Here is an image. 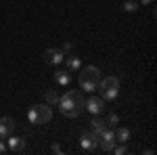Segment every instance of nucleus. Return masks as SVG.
Segmentation results:
<instances>
[{
    "mask_svg": "<svg viewBox=\"0 0 157 155\" xmlns=\"http://www.w3.org/2000/svg\"><path fill=\"white\" fill-rule=\"evenodd\" d=\"M27 119L34 126H44V124H48L52 119V111H50L48 105H34L27 111Z\"/></svg>",
    "mask_w": 157,
    "mask_h": 155,
    "instance_id": "nucleus-4",
    "label": "nucleus"
},
{
    "mask_svg": "<svg viewBox=\"0 0 157 155\" xmlns=\"http://www.w3.org/2000/svg\"><path fill=\"white\" fill-rule=\"evenodd\" d=\"M107 128H109V126L105 124V119H101L98 115H94V118H92V122H90V132H94L97 136H101V134L107 130Z\"/></svg>",
    "mask_w": 157,
    "mask_h": 155,
    "instance_id": "nucleus-11",
    "label": "nucleus"
},
{
    "mask_svg": "<svg viewBox=\"0 0 157 155\" xmlns=\"http://www.w3.org/2000/svg\"><path fill=\"white\" fill-rule=\"evenodd\" d=\"M117 122H120V118H117V113H109V115H107V122H105V124L113 128V126H117Z\"/></svg>",
    "mask_w": 157,
    "mask_h": 155,
    "instance_id": "nucleus-17",
    "label": "nucleus"
},
{
    "mask_svg": "<svg viewBox=\"0 0 157 155\" xmlns=\"http://www.w3.org/2000/svg\"><path fill=\"white\" fill-rule=\"evenodd\" d=\"M84 109H86V111H90L92 115H98V113L105 111V101H103L101 96H90V99H86Z\"/></svg>",
    "mask_w": 157,
    "mask_h": 155,
    "instance_id": "nucleus-6",
    "label": "nucleus"
},
{
    "mask_svg": "<svg viewBox=\"0 0 157 155\" xmlns=\"http://www.w3.org/2000/svg\"><path fill=\"white\" fill-rule=\"evenodd\" d=\"M128 141H130V130H128V128H124V126L117 128V130H115V143L126 145Z\"/></svg>",
    "mask_w": 157,
    "mask_h": 155,
    "instance_id": "nucleus-14",
    "label": "nucleus"
},
{
    "mask_svg": "<svg viewBox=\"0 0 157 155\" xmlns=\"http://www.w3.org/2000/svg\"><path fill=\"white\" fill-rule=\"evenodd\" d=\"M46 103H48V105H57V103H59V95H57L55 90H48V92H46Z\"/></svg>",
    "mask_w": 157,
    "mask_h": 155,
    "instance_id": "nucleus-16",
    "label": "nucleus"
},
{
    "mask_svg": "<svg viewBox=\"0 0 157 155\" xmlns=\"http://www.w3.org/2000/svg\"><path fill=\"white\" fill-rule=\"evenodd\" d=\"M138 6H140L138 0H126V2H124V11H126V13H136V11H138Z\"/></svg>",
    "mask_w": 157,
    "mask_h": 155,
    "instance_id": "nucleus-15",
    "label": "nucleus"
},
{
    "mask_svg": "<svg viewBox=\"0 0 157 155\" xmlns=\"http://www.w3.org/2000/svg\"><path fill=\"white\" fill-rule=\"evenodd\" d=\"M52 80L59 84V86H69V82H71V73L67 72H55V76H52Z\"/></svg>",
    "mask_w": 157,
    "mask_h": 155,
    "instance_id": "nucleus-12",
    "label": "nucleus"
},
{
    "mask_svg": "<svg viewBox=\"0 0 157 155\" xmlns=\"http://www.w3.org/2000/svg\"><path fill=\"white\" fill-rule=\"evenodd\" d=\"M101 82V69L94 65H88L80 72V88L82 92H94Z\"/></svg>",
    "mask_w": 157,
    "mask_h": 155,
    "instance_id": "nucleus-2",
    "label": "nucleus"
},
{
    "mask_svg": "<svg viewBox=\"0 0 157 155\" xmlns=\"http://www.w3.org/2000/svg\"><path fill=\"white\" fill-rule=\"evenodd\" d=\"M65 67H67L69 73H73V72H78V69H82V61H80V57H67Z\"/></svg>",
    "mask_w": 157,
    "mask_h": 155,
    "instance_id": "nucleus-13",
    "label": "nucleus"
},
{
    "mask_svg": "<svg viewBox=\"0 0 157 155\" xmlns=\"http://www.w3.org/2000/svg\"><path fill=\"white\" fill-rule=\"evenodd\" d=\"M86 99L82 95V90H67L63 96H59V109L65 118H80L84 111Z\"/></svg>",
    "mask_w": 157,
    "mask_h": 155,
    "instance_id": "nucleus-1",
    "label": "nucleus"
},
{
    "mask_svg": "<svg viewBox=\"0 0 157 155\" xmlns=\"http://www.w3.org/2000/svg\"><path fill=\"white\" fill-rule=\"evenodd\" d=\"M13 130H15V119H13L11 115H4V118L0 119V138L6 141L13 134Z\"/></svg>",
    "mask_w": 157,
    "mask_h": 155,
    "instance_id": "nucleus-9",
    "label": "nucleus"
},
{
    "mask_svg": "<svg viewBox=\"0 0 157 155\" xmlns=\"http://www.w3.org/2000/svg\"><path fill=\"white\" fill-rule=\"evenodd\" d=\"M50 151H52V153H63V149H61V145H52V149H50Z\"/></svg>",
    "mask_w": 157,
    "mask_h": 155,
    "instance_id": "nucleus-21",
    "label": "nucleus"
},
{
    "mask_svg": "<svg viewBox=\"0 0 157 155\" xmlns=\"http://www.w3.org/2000/svg\"><path fill=\"white\" fill-rule=\"evenodd\" d=\"M111 153H115V155H124V153H128V147H126V145H120V147L115 145V147L111 149Z\"/></svg>",
    "mask_w": 157,
    "mask_h": 155,
    "instance_id": "nucleus-18",
    "label": "nucleus"
},
{
    "mask_svg": "<svg viewBox=\"0 0 157 155\" xmlns=\"http://www.w3.org/2000/svg\"><path fill=\"white\" fill-rule=\"evenodd\" d=\"M155 0H138V4H153Z\"/></svg>",
    "mask_w": 157,
    "mask_h": 155,
    "instance_id": "nucleus-22",
    "label": "nucleus"
},
{
    "mask_svg": "<svg viewBox=\"0 0 157 155\" xmlns=\"http://www.w3.org/2000/svg\"><path fill=\"white\" fill-rule=\"evenodd\" d=\"M80 147H82V151H86V153H92L94 149H98V136L94 132H84L80 136Z\"/></svg>",
    "mask_w": 157,
    "mask_h": 155,
    "instance_id": "nucleus-5",
    "label": "nucleus"
},
{
    "mask_svg": "<svg viewBox=\"0 0 157 155\" xmlns=\"http://www.w3.org/2000/svg\"><path fill=\"white\" fill-rule=\"evenodd\" d=\"M97 90H101V99H103V101H113V99L117 96V92H120V80H117L115 76L101 78Z\"/></svg>",
    "mask_w": 157,
    "mask_h": 155,
    "instance_id": "nucleus-3",
    "label": "nucleus"
},
{
    "mask_svg": "<svg viewBox=\"0 0 157 155\" xmlns=\"http://www.w3.org/2000/svg\"><path fill=\"white\" fill-rule=\"evenodd\" d=\"M98 147H101L103 151H107V153H109V151L115 147V132L107 128V130L98 136Z\"/></svg>",
    "mask_w": 157,
    "mask_h": 155,
    "instance_id": "nucleus-8",
    "label": "nucleus"
},
{
    "mask_svg": "<svg viewBox=\"0 0 157 155\" xmlns=\"http://www.w3.org/2000/svg\"><path fill=\"white\" fill-rule=\"evenodd\" d=\"M42 57H44V63L46 65H59L61 61L65 59V55H63L61 48H46Z\"/></svg>",
    "mask_w": 157,
    "mask_h": 155,
    "instance_id": "nucleus-7",
    "label": "nucleus"
},
{
    "mask_svg": "<svg viewBox=\"0 0 157 155\" xmlns=\"http://www.w3.org/2000/svg\"><path fill=\"white\" fill-rule=\"evenodd\" d=\"M71 42H65V44H63V48H61V50H63V55H65V52H71Z\"/></svg>",
    "mask_w": 157,
    "mask_h": 155,
    "instance_id": "nucleus-20",
    "label": "nucleus"
},
{
    "mask_svg": "<svg viewBox=\"0 0 157 155\" xmlns=\"http://www.w3.org/2000/svg\"><path fill=\"white\" fill-rule=\"evenodd\" d=\"M6 151H9V147H6V141H2V138H0V155H4Z\"/></svg>",
    "mask_w": 157,
    "mask_h": 155,
    "instance_id": "nucleus-19",
    "label": "nucleus"
},
{
    "mask_svg": "<svg viewBox=\"0 0 157 155\" xmlns=\"http://www.w3.org/2000/svg\"><path fill=\"white\" fill-rule=\"evenodd\" d=\"M6 147H9V151H13V153H23L25 151V141L11 134V136L6 138Z\"/></svg>",
    "mask_w": 157,
    "mask_h": 155,
    "instance_id": "nucleus-10",
    "label": "nucleus"
}]
</instances>
